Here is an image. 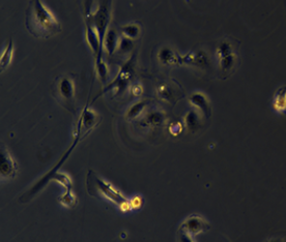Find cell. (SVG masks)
<instances>
[{"label":"cell","mask_w":286,"mask_h":242,"mask_svg":"<svg viewBox=\"0 0 286 242\" xmlns=\"http://www.w3.org/2000/svg\"><path fill=\"white\" fill-rule=\"evenodd\" d=\"M25 26L28 32L37 38H49L61 31V25L56 17L39 0L29 3Z\"/></svg>","instance_id":"1"},{"label":"cell","mask_w":286,"mask_h":242,"mask_svg":"<svg viewBox=\"0 0 286 242\" xmlns=\"http://www.w3.org/2000/svg\"><path fill=\"white\" fill-rule=\"evenodd\" d=\"M86 189L90 196L99 197L113 203L119 210L127 212L132 210L130 200L122 195L110 182L106 181L93 171H89L86 177Z\"/></svg>","instance_id":"2"},{"label":"cell","mask_w":286,"mask_h":242,"mask_svg":"<svg viewBox=\"0 0 286 242\" xmlns=\"http://www.w3.org/2000/svg\"><path fill=\"white\" fill-rule=\"evenodd\" d=\"M92 2L88 1L85 3V11H84V18H85V35H86V41L95 57V63L102 61V55H103V48L101 45V40L99 37V34L97 32V29L94 28L93 25V10L91 9Z\"/></svg>","instance_id":"3"},{"label":"cell","mask_w":286,"mask_h":242,"mask_svg":"<svg viewBox=\"0 0 286 242\" xmlns=\"http://www.w3.org/2000/svg\"><path fill=\"white\" fill-rule=\"evenodd\" d=\"M111 18V3L110 1H101L97 10L93 12V25L99 34L102 48L104 49V39L108 31V25Z\"/></svg>","instance_id":"4"},{"label":"cell","mask_w":286,"mask_h":242,"mask_svg":"<svg viewBox=\"0 0 286 242\" xmlns=\"http://www.w3.org/2000/svg\"><path fill=\"white\" fill-rule=\"evenodd\" d=\"M134 62L135 56H133L125 65H122L113 82L110 83V85L104 89V92H107L111 89H115L116 95H119L124 92L128 88L129 83L134 76Z\"/></svg>","instance_id":"5"},{"label":"cell","mask_w":286,"mask_h":242,"mask_svg":"<svg viewBox=\"0 0 286 242\" xmlns=\"http://www.w3.org/2000/svg\"><path fill=\"white\" fill-rule=\"evenodd\" d=\"M55 94L64 107H72L75 98V83L70 77H60L56 81Z\"/></svg>","instance_id":"6"},{"label":"cell","mask_w":286,"mask_h":242,"mask_svg":"<svg viewBox=\"0 0 286 242\" xmlns=\"http://www.w3.org/2000/svg\"><path fill=\"white\" fill-rule=\"evenodd\" d=\"M99 116L98 114L95 113L92 109H89L86 107L81 116L78 120V125H77V133L75 135V138L81 140L84 136H86L92 129H94L95 126L99 123Z\"/></svg>","instance_id":"7"},{"label":"cell","mask_w":286,"mask_h":242,"mask_svg":"<svg viewBox=\"0 0 286 242\" xmlns=\"http://www.w3.org/2000/svg\"><path fill=\"white\" fill-rule=\"evenodd\" d=\"M210 228V224L206 221V219L198 215H193L188 217L184 221L180 227V230L193 237L208 231Z\"/></svg>","instance_id":"8"},{"label":"cell","mask_w":286,"mask_h":242,"mask_svg":"<svg viewBox=\"0 0 286 242\" xmlns=\"http://www.w3.org/2000/svg\"><path fill=\"white\" fill-rule=\"evenodd\" d=\"M18 171V165L13 160L11 154L4 148L0 152V175L1 178L11 179L16 176Z\"/></svg>","instance_id":"9"},{"label":"cell","mask_w":286,"mask_h":242,"mask_svg":"<svg viewBox=\"0 0 286 242\" xmlns=\"http://www.w3.org/2000/svg\"><path fill=\"white\" fill-rule=\"evenodd\" d=\"M189 102L193 107L198 108L207 118H209L211 116L212 108H211L209 98L207 97L206 94H203L201 92H195V93L190 95Z\"/></svg>","instance_id":"10"},{"label":"cell","mask_w":286,"mask_h":242,"mask_svg":"<svg viewBox=\"0 0 286 242\" xmlns=\"http://www.w3.org/2000/svg\"><path fill=\"white\" fill-rule=\"evenodd\" d=\"M237 63H238V55L236 53L230 54L219 59V67L221 69L222 76L226 78L233 74L237 68Z\"/></svg>","instance_id":"11"},{"label":"cell","mask_w":286,"mask_h":242,"mask_svg":"<svg viewBox=\"0 0 286 242\" xmlns=\"http://www.w3.org/2000/svg\"><path fill=\"white\" fill-rule=\"evenodd\" d=\"M118 44H119V38L116 31L112 29V28L108 29L104 39V47L109 56H111L115 53L116 49H118Z\"/></svg>","instance_id":"12"},{"label":"cell","mask_w":286,"mask_h":242,"mask_svg":"<svg viewBox=\"0 0 286 242\" xmlns=\"http://www.w3.org/2000/svg\"><path fill=\"white\" fill-rule=\"evenodd\" d=\"M165 120V115L160 111H152L146 114L145 118L142 120L141 125L146 127H159Z\"/></svg>","instance_id":"13"},{"label":"cell","mask_w":286,"mask_h":242,"mask_svg":"<svg viewBox=\"0 0 286 242\" xmlns=\"http://www.w3.org/2000/svg\"><path fill=\"white\" fill-rule=\"evenodd\" d=\"M273 108L279 114L286 113V86L280 87L273 97Z\"/></svg>","instance_id":"14"},{"label":"cell","mask_w":286,"mask_h":242,"mask_svg":"<svg viewBox=\"0 0 286 242\" xmlns=\"http://www.w3.org/2000/svg\"><path fill=\"white\" fill-rule=\"evenodd\" d=\"M12 57H13V44L12 40L10 39L4 51L2 52L1 57H0V67H1V72H3L4 69H6L11 64Z\"/></svg>","instance_id":"15"},{"label":"cell","mask_w":286,"mask_h":242,"mask_svg":"<svg viewBox=\"0 0 286 242\" xmlns=\"http://www.w3.org/2000/svg\"><path fill=\"white\" fill-rule=\"evenodd\" d=\"M148 103H149L148 101H141V102L135 103L134 105H132L127 112V118L129 120H132V119H135L136 117H138L140 114L144 111V109L146 108Z\"/></svg>","instance_id":"16"},{"label":"cell","mask_w":286,"mask_h":242,"mask_svg":"<svg viewBox=\"0 0 286 242\" xmlns=\"http://www.w3.org/2000/svg\"><path fill=\"white\" fill-rule=\"evenodd\" d=\"M159 59L162 63L164 64H174L179 63V58L170 49L164 48L162 49L159 53Z\"/></svg>","instance_id":"17"},{"label":"cell","mask_w":286,"mask_h":242,"mask_svg":"<svg viewBox=\"0 0 286 242\" xmlns=\"http://www.w3.org/2000/svg\"><path fill=\"white\" fill-rule=\"evenodd\" d=\"M185 121H186V125L188 127V130L190 132H195L198 127H199V118H198V115H197V113L192 110V111H190L186 117H185Z\"/></svg>","instance_id":"18"},{"label":"cell","mask_w":286,"mask_h":242,"mask_svg":"<svg viewBox=\"0 0 286 242\" xmlns=\"http://www.w3.org/2000/svg\"><path fill=\"white\" fill-rule=\"evenodd\" d=\"M234 53H235L234 46L228 40L222 41L221 44L219 45V47H218V49H217L218 59H221V58H223V57H226V56H228L230 54H234Z\"/></svg>","instance_id":"19"},{"label":"cell","mask_w":286,"mask_h":242,"mask_svg":"<svg viewBox=\"0 0 286 242\" xmlns=\"http://www.w3.org/2000/svg\"><path fill=\"white\" fill-rule=\"evenodd\" d=\"M121 32H122V34H124L122 36L129 37L131 39L137 38L140 34V27L137 24L126 25L121 28Z\"/></svg>","instance_id":"20"},{"label":"cell","mask_w":286,"mask_h":242,"mask_svg":"<svg viewBox=\"0 0 286 242\" xmlns=\"http://www.w3.org/2000/svg\"><path fill=\"white\" fill-rule=\"evenodd\" d=\"M133 47H134L133 39L126 36H121V38H119V44H118L119 53L127 54L133 50Z\"/></svg>","instance_id":"21"},{"label":"cell","mask_w":286,"mask_h":242,"mask_svg":"<svg viewBox=\"0 0 286 242\" xmlns=\"http://www.w3.org/2000/svg\"><path fill=\"white\" fill-rule=\"evenodd\" d=\"M95 67H97V73H98V76H99L101 82L104 84L107 81V79L109 78L108 65L106 64V62L104 60H102L98 63H95Z\"/></svg>","instance_id":"22"},{"label":"cell","mask_w":286,"mask_h":242,"mask_svg":"<svg viewBox=\"0 0 286 242\" xmlns=\"http://www.w3.org/2000/svg\"><path fill=\"white\" fill-rule=\"evenodd\" d=\"M59 202L65 207L72 208L76 204V198L71 191H65V193L59 198Z\"/></svg>","instance_id":"23"},{"label":"cell","mask_w":286,"mask_h":242,"mask_svg":"<svg viewBox=\"0 0 286 242\" xmlns=\"http://www.w3.org/2000/svg\"><path fill=\"white\" fill-rule=\"evenodd\" d=\"M130 204H131L132 210L139 209L143 204V199L141 196H135L130 200Z\"/></svg>","instance_id":"24"},{"label":"cell","mask_w":286,"mask_h":242,"mask_svg":"<svg viewBox=\"0 0 286 242\" xmlns=\"http://www.w3.org/2000/svg\"><path fill=\"white\" fill-rule=\"evenodd\" d=\"M179 242H194V240L191 235L179 230Z\"/></svg>","instance_id":"25"},{"label":"cell","mask_w":286,"mask_h":242,"mask_svg":"<svg viewBox=\"0 0 286 242\" xmlns=\"http://www.w3.org/2000/svg\"><path fill=\"white\" fill-rule=\"evenodd\" d=\"M137 87H138V85H137V86H136V85H135V86L132 88V93H133L134 95H138V96H139V95H141L142 90H138Z\"/></svg>","instance_id":"26"}]
</instances>
